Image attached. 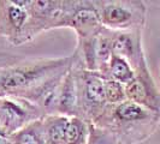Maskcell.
Here are the masks:
<instances>
[{
  "label": "cell",
  "instance_id": "cell-1",
  "mask_svg": "<svg viewBox=\"0 0 160 144\" xmlns=\"http://www.w3.org/2000/svg\"><path fill=\"white\" fill-rule=\"evenodd\" d=\"M92 125L110 132L120 144H140L157 132L160 115L127 100L107 104Z\"/></svg>",
  "mask_w": 160,
  "mask_h": 144
},
{
  "label": "cell",
  "instance_id": "cell-2",
  "mask_svg": "<svg viewBox=\"0 0 160 144\" xmlns=\"http://www.w3.org/2000/svg\"><path fill=\"white\" fill-rule=\"evenodd\" d=\"M72 55L32 58L6 61L0 65V97H25L48 78L70 69Z\"/></svg>",
  "mask_w": 160,
  "mask_h": 144
},
{
  "label": "cell",
  "instance_id": "cell-3",
  "mask_svg": "<svg viewBox=\"0 0 160 144\" xmlns=\"http://www.w3.org/2000/svg\"><path fill=\"white\" fill-rule=\"evenodd\" d=\"M71 67L77 88V117L93 124L107 106L104 76L84 69L73 56Z\"/></svg>",
  "mask_w": 160,
  "mask_h": 144
},
{
  "label": "cell",
  "instance_id": "cell-4",
  "mask_svg": "<svg viewBox=\"0 0 160 144\" xmlns=\"http://www.w3.org/2000/svg\"><path fill=\"white\" fill-rule=\"evenodd\" d=\"M102 26L112 30L144 29L147 6L141 0H94Z\"/></svg>",
  "mask_w": 160,
  "mask_h": 144
},
{
  "label": "cell",
  "instance_id": "cell-5",
  "mask_svg": "<svg viewBox=\"0 0 160 144\" xmlns=\"http://www.w3.org/2000/svg\"><path fill=\"white\" fill-rule=\"evenodd\" d=\"M72 29L77 41L96 36L104 28L94 0H63V12L58 29Z\"/></svg>",
  "mask_w": 160,
  "mask_h": 144
},
{
  "label": "cell",
  "instance_id": "cell-6",
  "mask_svg": "<svg viewBox=\"0 0 160 144\" xmlns=\"http://www.w3.org/2000/svg\"><path fill=\"white\" fill-rule=\"evenodd\" d=\"M42 118L45 114L40 108L24 97H0V127L10 136Z\"/></svg>",
  "mask_w": 160,
  "mask_h": 144
},
{
  "label": "cell",
  "instance_id": "cell-7",
  "mask_svg": "<svg viewBox=\"0 0 160 144\" xmlns=\"http://www.w3.org/2000/svg\"><path fill=\"white\" fill-rule=\"evenodd\" d=\"M30 0H0V37L12 46H22L29 18Z\"/></svg>",
  "mask_w": 160,
  "mask_h": 144
},
{
  "label": "cell",
  "instance_id": "cell-8",
  "mask_svg": "<svg viewBox=\"0 0 160 144\" xmlns=\"http://www.w3.org/2000/svg\"><path fill=\"white\" fill-rule=\"evenodd\" d=\"M29 18L24 32V42L32 41L42 32L58 29L63 12V0H30Z\"/></svg>",
  "mask_w": 160,
  "mask_h": 144
},
{
  "label": "cell",
  "instance_id": "cell-9",
  "mask_svg": "<svg viewBox=\"0 0 160 144\" xmlns=\"http://www.w3.org/2000/svg\"><path fill=\"white\" fill-rule=\"evenodd\" d=\"M127 100L160 115V90L148 65L135 71V77L125 85Z\"/></svg>",
  "mask_w": 160,
  "mask_h": 144
},
{
  "label": "cell",
  "instance_id": "cell-10",
  "mask_svg": "<svg viewBox=\"0 0 160 144\" xmlns=\"http://www.w3.org/2000/svg\"><path fill=\"white\" fill-rule=\"evenodd\" d=\"M112 50L113 54L124 58L135 71L148 65L143 49L142 29L112 31Z\"/></svg>",
  "mask_w": 160,
  "mask_h": 144
},
{
  "label": "cell",
  "instance_id": "cell-11",
  "mask_svg": "<svg viewBox=\"0 0 160 144\" xmlns=\"http://www.w3.org/2000/svg\"><path fill=\"white\" fill-rule=\"evenodd\" d=\"M57 114L68 118L77 117V88L71 66L60 84L57 103Z\"/></svg>",
  "mask_w": 160,
  "mask_h": 144
},
{
  "label": "cell",
  "instance_id": "cell-12",
  "mask_svg": "<svg viewBox=\"0 0 160 144\" xmlns=\"http://www.w3.org/2000/svg\"><path fill=\"white\" fill-rule=\"evenodd\" d=\"M69 118L59 114L46 115L42 119L46 144H66V127Z\"/></svg>",
  "mask_w": 160,
  "mask_h": 144
},
{
  "label": "cell",
  "instance_id": "cell-13",
  "mask_svg": "<svg viewBox=\"0 0 160 144\" xmlns=\"http://www.w3.org/2000/svg\"><path fill=\"white\" fill-rule=\"evenodd\" d=\"M105 78H110L127 85L135 77V70L128 61L119 55L113 54L111 61L104 74Z\"/></svg>",
  "mask_w": 160,
  "mask_h": 144
},
{
  "label": "cell",
  "instance_id": "cell-14",
  "mask_svg": "<svg viewBox=\"0 0 160 144\" xmlns=\"http://www.w3.org/2000/svg\"><path fill=\"white\" fill-rule=\"evenodd\" d=\"M92 124L80 117L69 118L66 127V144H88Z\"/></svg>",
  "mask_w": 160,
  "mask_h": 144
},
{
  "label": "cell",
  "instance_id": "cell-15",
  "mask_svg": "<svg viewBox=\"0 0 160 144\" xmlns=\"http://www.w3.org/2000/svg\"><path fill=\"white\" fill-rule=\"evenodd\" d=\"M43 119V118H42ZM42 119L36 120L32 124L27 125L16 133L11 135L13 144H46L43 135Z\"/></svg>",
  "mask_w": 160,
  "mask_h": 144
},
{
  "label": "cell",
  "instance_id": "cell-16",
  "mask_svg": "<svg viewBox=\"0 0 160 144\" xmlns=\"http://www.w3.org/2000/svg\"><path fill=\"white\" fill-rule=\"evenodd\" d=\"M105 98L107 104H118L127 101L125 85L110 78H105Z\"/></svg>",
  "mask_w": 160,
  "mask_h": 144
},
{
  "label": "cell",
  "instance_id": "cell-17",
  "mask_svg": "<svg viewBox=\"0 0 160 144\" xmlns=\"http://www.w3.org/2000/svg\"><path fill=\"white\" fill-rule=\"evenodd\" d=\"M88 144H120L114 137L105 131L102 128H99L92 125L90 127V138Z\"/></svg>",
  "mask_w": 160,
  "mask_h": 144
},
{
  "label": "cell",
  "instance_id": "cell-18",
  "mask_svg": "<svg viewBox=\"0 0 160 144\" xmlns=\"http://www.w3.org/2000/svg\"><path fill=\"white\" fill-rule=\"evenodd\" d=\"M0 144H13L11 136L8 135L1 127H0Z\"/></svg>",
  "mask_w": 160,
  "mask_h": 144
}]
</instances>
